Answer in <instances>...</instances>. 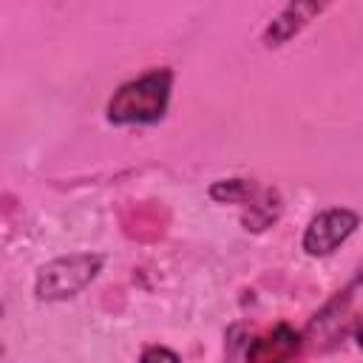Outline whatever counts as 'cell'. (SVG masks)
<instances>
[{"label":"cell","mask_w":363,"mask_h":363,"mask_svg":"<svg viewBox=\"0 0 363 363\" xmlns=\"http://www.w3.org/2000/svg\"><path fill=\"white\" fill-rule=\"evenodd\" d=\"M301 352V335L286 326L278 323L272 332L255 337L247 349V363H292Z\"/></svg>","instance_id":"4"},{"label":"cell","mask_w":363,"mask_h":363,"mask_svg":"<svg viewBox=\"0 0 363 363\" xmlns=\"http://www.w3.org/2000/svg\"><path fill=\"white\" fill-rule=\"evenodd\" d=\"M255 184L247 179H227V182H216L210 187V196L216 201H247L252 196Z\"/></svg>","instance_id":"6"},{"label":"cell","mask_w":363,"mask_h":363,"mask_svg":"<svg viewBox=\"0 0 363 363\" xmlns=\"http://www.w3.org/2000/svg\"><path fill=\"white\" fill-rule=\"evenodd\" d=\"M360 224V216L354 210H346V207H332V210H323L318 213L306 233H303V250L309 255H329L335 252Z\"/></svg>","instance_id":"3"},{"label":"cell","mask_w":363,"mask_h":363,"mask_svg":"<svg viewBox=\"0 0 363 363\" xmlns=\"http://www.w3.org/2000/svg\"><path fill=\"white\" fill-rule=\"evenodd\" d=\"M139 363H182L176 352H170L167 346H147L139 357Z\"/></svg>","instance_id":"7"},{"label":"cell","mask_w":363,"mask_h":363,"mask_svg":"<svg viewBox=\"0 0 363 363\" xmlns=\"http://www.w3.org/2000/svg\"><path fill=\"white\" fill-rule=\"evenodd\" d=\"M99 269H102V255H94V252H74V255L54 258L37 272L34 292L40 301L74 298L99 275Z\"/></svg>","instance_id":"2"},{"label":"cell","mask_w":363,"mask_h":363,"mask_svg":"<svg viewBox=\"0 0 363 363\" xmlns=\"http://www.w3.org/2000/svg\"><path fill=\"white\" fill-rule=\"evenodd\" d=\"M354 337H357V346L363 349V318L354 323Z\"/></svg>","instance_id":"8"},{"label":"cell","mask_w":363,"mask_h":363,"mask_svg":"<svg viewBox=\"0 0 363 363\" xmlns=\"http://www.w3.org/2000/svg\"><path fill=\"white\" fill-rule=\"evenodd\" d=\"M323 11L320 3H289L264 31V43L267 48H278L286 40H292L306 23H312V17H318Z\"/></svg>","instance_id":"5"},{"label":"cell","mask_w":363,"mask_h":363,"mask_svg":"<svg viewBox=\"0 0 363 363\" xmlns=\"http://www.w3.org/2000/svg\"><path fill=\"white\" fill-rule=\"evenodd\" d=\"M173 88L170 68H153L125 82L108 102V122L113 125H153L164 116Z\"/></svg>","instance_id":"1"}]
</instances>
